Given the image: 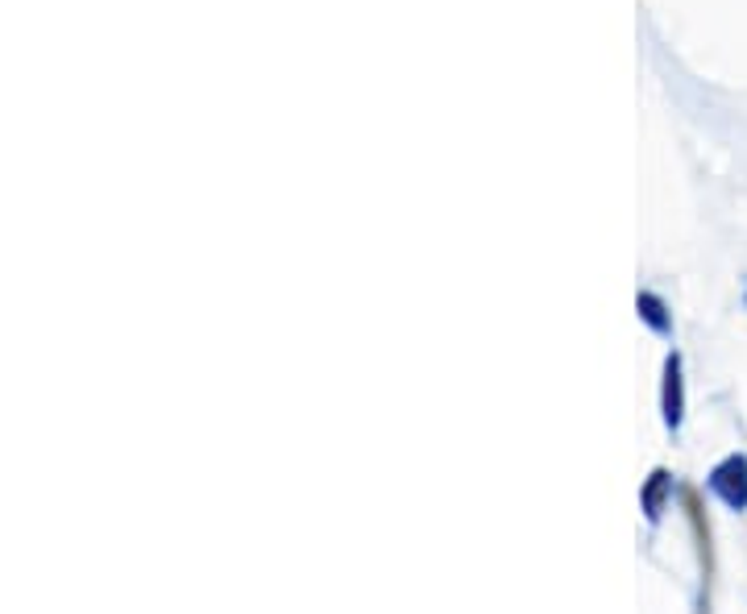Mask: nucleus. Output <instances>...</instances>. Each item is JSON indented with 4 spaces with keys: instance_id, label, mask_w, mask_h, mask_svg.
Segmentation results:
<instances>
[{
    "instance_id": "nucleus-5",
    "label": "nucleus",
    "mask_w": 747,
    "mask_h": 614,
    "mask_svg": "<svg viewBox=\"0 0 747 614\" xmlns=\"http://www.w3.org/2000/svg\"><path fill=\"white\" fill-rule=\"evenodd\" d=\"M635 307H640V316H644V320L656 328V332H669V328H673V320L664 316V304L656 299V295H640V299H635Z\"/></svg>"
},
{
    "instance_id": "nucleus-3",
    "label": "nucleus",
    "mask_w": 747,
    "mask_h": 614,
    "mask_svg": "<svg viewBox=\"0 0 747 614\" xmlns=\"http://www.w3.org/2000/svg\"><path fill=\"white\" fill-rule=\"evenodd\" d=\"M669 486H673V478H669V474H664V469H656V474H652V478H648L644 495H640V502H644L648 519H656V515H661V507H664V495H669Z\"/></svg>"
},
{
    "instance_id": "nucleus-4",
    "label": "nucleus",
    "mask_w": 747,
    "mask_h": 614,
    "mask_svg": "<svg viewBox=\"0 0 747 614\" xmlns=\"http://www.w3.org/2000/svg\"><path fill=\"white\" fill-rule=\"evenodd\" d=\"M685 511H690V523H694V531H697V548H702V561H706V569H711V528L702 523V502H697L694 490H685Z\"/></svg>"
},
{
    "instance_id": "nucleus-2",
    "label": "nucleus",
    "mask_w": 747,
    "mask_h": 614,
    "mask_svg": "<svg viewBox=\"0 0 747 614\" xmlns=\"http://www.w3.org/2000/svg\"><path fill=\"white\" fill-rule=\"evenodd\" d=\"M664 424H681V358L664 361Z\"/></svg>"
},
{
    "instance_id": "nucleus-1",
    "label": "nucleus",
    "mask_w": 747,
    "mask_h": 614,
    "mask_svg": "<svg viewBox=\"0 0 747 614\" xmlns=\"http://www.w3.org/2000/svg\"><path fill=\"white\" fill-rule=\"evenodd\" d=\"M711 486L718 495L727 498L730 507H744L747 502V460L744 457H727L718 469H714Z\"/></svg>"
}]
</instances>
